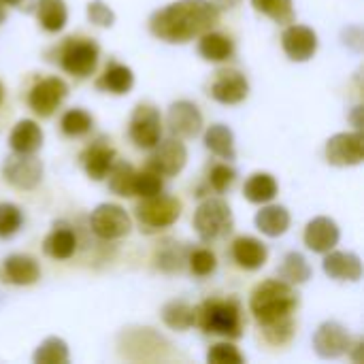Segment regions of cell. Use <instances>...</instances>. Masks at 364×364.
Here are the masks:
<instances>
[{"instance_id": "6da1fadb", "label": "cell", "mask_w": 364, "mask_h": 364, "mask_svg": "<svg viewBox=\"0 0 364 364\" xmlns=\"http://www.w3.org/2000/svg\"><path fill=\"white\" fill-rule=\"evenodd\" d=\"M220 23V9L211 0H177L156 11L149 30L166 43H188Z\"/></svg>"}, {"instance_id": "7a4b0ae2", "label": "cell", "mask_w": 364, "mask_h": 364, "mask_svg": "<svg viewBox=\"0 0 364 364\" xmlns=\"http://www.w3.org/2000/svg\"><path fill=\"white\" fill-rule=\"evenodd\" d=\"M299 309L296 290L282 279H267L258 284L250 299V311L262 331L294 322L292 316Z\"/></svg>"}, {"instance_id": "3957f363", "label": "cell", "mask_w": 364, "mask_h": 364, "mask_svg": "<svg viewBox=\"0 0 364 364\" xmlns=\"http://www.w3.org/2000/svg\"><path fill=\"white\" fill-rule=\"evenodd\" d=\"M194 326L207 335L241 339L245 328L243 307L237 299H209L194 307Z\"/></svg>"}, {"instance_id": "277c9868", "label": "cell", "mask_w": 364, "mask_h": 364, "mask_svg": "<svg viewBox=\"0 0 364 364\" xmlns=\"http://www.w3.org/2000/svg\"><path fill=\"white\" fill-rule=\"evenodd\" d=\"M235 226L232 211L222 198H205L194 213V228L205 243L226 237Z\"/></svg>"}, {"instance_id": "5b68a950", "label": "cell", "mask_w": 364, "mask_h": 364, "mask_svg": "<svg viewBox=\"0 0 364 364\" xmlns=\"http://www.w3.org/2000/svg\"><path fill=\"white\" fill-rule=\"evenodd\" d=\"M181 203L175 196H166V194H154L143 198L136 209V222L141 224V230L145 232H156L162 228L173 226L179 218H181Z\"/></svg>"}, {"instance_id": "8992f818", "label": "cell", "mask_w": 364, "mask_h": 364, "mask_svg": "<svg viewBox=\"0 0 364 364\" xmlns=\"http://www.w3.org/2000/svg\"><path fill=\"white\" fill-rule=\"evenodd\" d=\"M100 49L92 38H66V45L60 51L62 68L79 79L90 77L98 66Z\"/></svg>"}, {"instance_id": "52a82bcc", "label": "cell", "mask_w": 364, "mask_h": 364, "mask_svg": "<svg viewBox=\"0 0 364 364\" xmlns=\"http://www.w3.org/2000/svg\"><path fill=\"white\" fill-rule=\"evenodd\" d=\"M90 228L92 232L102 239V241H115L124 239L132 230V220L126 213L124 207L113 205V203H102L98 205L92 215H90Z\"/></svg>"}, {"instance_id": "ba28073f", "label": "cell", "mask_w": 364, "mask_h": 364, "mask_svg": "<svg viewBox=\"0 0 364 364\" xmlns=\"http://www.w3.org/2000/svg\"><path fill=\"white\" fill-rule=\"evenodd\" d=\"M130 141L139 149H151L162 139V117L154 105H139L132 111L128 126Z\"/></svg>"}, {"instance_id": "9c48e42d", "label": "cell", "mask_w": 364, "mask_h": 364, "mask_svg": "<svg viewBox=\"0 0 364 364\" xmlns=\"http://www.w3.org/2000/svg\"><path fill=\"white\" fill-rule=\"evenodd\" d=\"M188 162V149L181 143V139L171 136L166 141H158L151 147V154L147 158V168L156 171L162 177H175L183 171Z\"/></svg>"}, {"instance_id": "30bf717a", "label": "cell", "mask_w": 364, "mask_h": 364, "mask_svg": "<svg viewBox=\"0 0 364 364\" xmlns=\"http://www.w3.org/2000/svg\"><path fill=\"white\" fill-rule=\"evenodd\" d=\"M2 175L17 190H34L43 179V162L34 154L13 151L4 160Z\"/></svg>"}, {"instance_id": "8fae6325", "label": "cell", "mask_w": 364, "mask_h": 364, "mask_svg": "<svg viewBox=\"0 0 364 364\" xmlns=\"http://www.w3.org/2000/svg\"><path fill=\"white\" fill-rule=\"evenodd\" d=\"M66 96H68V85L62 77H45L30 90L28 107L38 117H51Z\"/></svg>"}, {"instance_id": "7c38bea8", "label": "cell", "mask_w": 364, "mask_h": 364, "mask_svg": "<svg viewBox=\"0 0 364 364\" xmlns=\"http://www.w3.org/2000/svg\"><path fill=\"white\" fill-rule=\"evenodd\" d=\"M326 160L333 166H358L364 160V136L356 132H339L326 141Z\"/></svg>"}, {"instance_id": "4fadbf2b", "label": "cell", "mask_w": 364, "mask_h": 364, "mask_svg": "<svg viewBox=\"0 0 364 364\" xmlns=\"http://www.w3.org/2000/svg\"><path fill=\"white\" fill-rule=\"evenodd\" d=\"M314 350L320 358H341L352 350V337L339 322H324L314 335Z\"/></svg>"}, {"instance_id": "5bb4252c", "label": "cell", "mask_w": 364, "mask_h": 364, "mask_svg": "<svg viewBox=\"0 0 364 364\" xmlns=\"http://www.w3.org/2000/svg\"><path fill=\"white\" fill-rule=\"evenodd\" d=\"M166 126L171 136L177 139H194L203 130V113L190 100H177L168 107Z\"/></svg>"}, {"instance_id": "9a60e30c", "label": "cell", "mask_w": 364, "mask_h": 364, "mask_svg": "<svg viewBox=\"0 0 364 364\" xmlns=\"http://www.w3.org/2000/svg\"><path fill=\"white\" fill-rule=\"evenodd\" d=\"M282 47L292 62H307L318 51V34L309 26L292 21L282 34Z\"/></svg>"}, {"instance_id": "2e32d148", "label": "cell", "mask_w": 364, "mask_h": 364, "mask_svg": "<svg viewBox=\"0 0 364 364\" xmlns=\"http://www.w3.org/2000/svg\"><path fill=\"white\" fill-rule=\"evenodd\" d=\"M209 94L213 100L222 105H239L250 94V83L245 75L239 70H220L215 73V79L209 87Z\"/></svg>"}, {"instance_id": "e0dca14e", "label": "cell", "mask_w": 364, "mask_h": 364, "mask_svg": "<svg viewBox=\"0 0 364 364\" xmlns=\"http://www.w3.org/2000/svg\"><path fill=\"white\" fill-rule=\"evenodd\" d=\"M339 226L335 220L331 218H314L307 226H305V245L307 250H311L314 254H326L331 250H335V245L339 243Z\"/></svg>"}, {"instance_id": "ac0fdd59", "label": "cell", "mask_w": 364, "mask_h": 364, "mask_svg": "<svg viewBox=\"0 0 364 364\" xmlns=\"http://www.w3.org/2000/svg\"><path fill=\"white\" fill-rule=\"evenodd\" d=\"M324 273L337 282H360L363 279V262L352 252H326L322 262Z\"/></svg>"}, {"instance_id": "d6986e66", "label": "cell", "mask_w": 364, "mask_h": 364, "mask_svg": "<svg viewBox=\"0 0 364 364\" xmlns=\"http://www.w3.org/2000/svg\"><path fill=\"white\" fill-rule=\"evenodd\" d=\"M232 258L245 271H258L269 260L267 245L256 237H237L232 241Z\"/></svg>"}, {"instance_id": "ffe728a7", "label": "cell", "mask_w": 364, "mask_h": 364, "mask_svg": "<svg viewBox=\"0 0 364 364\" xmlns=\"http://www.w3.org/2000/svg\"><path fill=\"white\" fill-rule=\"evenodd\" d=\"M113 162H115V149L105 141H96L81 154V166L87 173V177L94 181H102L109 168L113 166Z\"/></svg>"}, {"instance_id": "44dd1931", "label": "cell", "mask_w": 364, "mask_h": 364, "mask_svg": "<svg viewBox=\"0 0 364 364\" xmlns=\"http://www.w3.org/2000/svg\"><path fill=\"white\" fill-rule=\"evenodd\" d=\"M4 279L13 286H32L41 279V269L34 258L23 254H13L2 264Z\"/></svg>"}, {"instance_id": "7402d4cb", "label": "cell", "mask_w": 364, "mask_h": 364, "mask_svg": "<svg viewBox=\"0 0 364 364\" xmlns=\"http://www.w3.org/2000/svg\"><path fill=\"white\" fill-rule=\"evenodd\" d=\"M9 145L17 154H36L43 145V130L32 119H21L9 134Z\"/></svg>"}, {"instance_id": "603a6c76", "label": "cell", "mask_w": 364, "mask_h": 364, "mask_svg": "<svg viewBox=\"0 0 364 364\" xmlns=\"http://www.w3.org/2000/svg\"><path fill=\"white\" fill-rule=\"evenodd\" d=\"M254 222H256V228L262 235L275 239V237H282V235L288 232L292 218H290V211L286 207H282V205H267V207H262L256 213Z\"/></svg>"}, {"instance_id": "cb8c5ba5", "label": "cell", "mask_w": 364, "mask_h": 364, "mask_svg": "<svg viewBox=\"0 0 364 364\" xmlns=\"http://www.w3.org/2000/svg\"><path fill=\"white\" fill-rule=\"evenodd\" d=\"M205 147L215 154L222 160H235L237 158V149H235V132L224 126V124H213L207 128L205 132Z\"/></svg>"}, {"instance_id": "d4e9b609", "label": "cell", "mask_w": 364, "mask_h": 364, "mask_svg": "<svg viewBox=\"0 0 364 364\" xmlns=\"http://www.w3.org/2000/svg\"><path fill=\"white\" fill-rule=\"evenodd\" d=\"M77 250V237L70 228L66 226H55L43 243V252L53 258V260H68Z\"/></svg>"}, {"instance_id": "484cf974", "label": "cell", "mask_w": 364, "mask_h": 364, "mask_svg": "<svg viewBox=\"0 0 364 364\" xmlns=\"http://www.w3.org/2000/svg\"><path fill=\"white\" fill-rule=\"evenodd\" d=\"M198 53L207 60V62H226L232 58L235 53V43L220 34V32H205L198 41Z\"/></svg>"}, {"instance_id": "4316f807", "label": "cell", "mask_w": 364, "mask_h": 364, "mask_svg": "<svg viewBox=\"0 0 364 364\" xmlns=\"http://www.w3.org/2000/svg\"><path fill=\"white\" fill-rule=\"evenodd\" d=\"M98 90H105L109 94H128L134 85V75L132 70L126 66V64H117V62H111L107 66V70L102 73V77L98 79Z\"/></svg>"}, {"instance_id": "83f0119b", "label": "cell", "mask_w": 364, "mask_h": 364, "mask_svg": "<svg viewBox=\"0 0 364 364\" xmlns=\"http://www.w3.org/2000/svg\"><path fill=\"white\" fill-rule=\"evenodd\" d=\"M243 194L254 205H267L277 196V181L269 173H254L243 188Z\"/></svg>"}, {"instance_id": "f1b7e54d", "label": "cell", "mask_w": 364, "mask_h": 364, "mask_svg": "<svg viewBox=\"0 0 364 364\" xmlns=\"http://www.w3.org/2000/svg\"><path fill=\"white\" fill-rule=\"evenodd\" d=\"M38 23L47 32H60L68 21V9L64 0H38L36 2Z\"/></svg>"}, {"instance_id": "f546056e", "label": "cell", "mask_w": 364, "mask_h": 364, "mask_svg": "<svg viewBox=\"0 0 364 364\" xmlns=\"http://www.w3.org/2000/svg\"><path fill=\"white\" fill-rule=\"evenodd\" d=\"M134 175H136V171L132 168V164H128L126 160H115L107 173L109 190L122 198L134 196Z\"/></svg>"}, {"instance_id": "4dcf8cb0", "label": "cell", "mask_w": 364, "mask_h": 364, "mask_svg": "<svg viewBox=\"0 0 364 364\" xmlns=\"http://www.w3.org/2000/svg\"><path fill=\"white\" fill-rule=\"evenodd\" d=\"M279 277H282V282H286L290 286H301L311 279V267L303 254L290 252L284 256V262L279 267Z\"/></svg>"}, {"instance_id": "1f68e13d", "label": "cell", "mask_w": 364, "mask_h": 364, "mask_svg": "<svg viewBox=\"0 0 364 364\" xmlns=\"http://www.w3.org/2000/svg\"><path fill=\"white\" fill-rule=\"evenodd\" d=\"M162 322L171 331H190L194 326V307L186 301H171L162 307Z\"/></svg>"}, {"instance_id": "d6a6232c", "label": "cell", "mask_w": 364, "mask_h": 364, "mask_svg": "<svg viewBox=\"0 0 364 364\" xmlns=\"http://www.w3.org/2000/svg\"><path fill=\"white\" fill-rule=\"evenodd\" d=\"M34 364H66L70 360L68 346L60 337H47L32 356Z\"/></svg>"}, {"instance_id": "836d02e7", "label": "cell", "mask_w": 364, "mask_h": 364, "mask_svg": "<svg viewBox=\"0 0 364 364\" xmlns=\"http://www.w3.org/2000/svg\"><path fill=\"white\" fill-rule=\"evenodd\" d=\"M252 6L271 17L275 23L288 26L294 21V2L292 0H252Z\"/></svg>"}, {"instance_id": "e575fe53", "label": "cell", "mask_w": 364, "mask_h": 364, "mask_svg": "<svg viewBox=\"0 0 364 364\" xmlns=\"http://www.w3.org/2000/svg\"><path fill=\"white\" fill-rule=\"evenodd\" d=\"M188 254L190 252L181 247L179 243H166L156 254V267L164 273H179L183 264L188 262Z\"/></svg>"}, {"instance_id": "d590c367", "label": "cell", "mask_w": 364, "mask_h": 364, "mask_svg": "<svg viewBox=\"0 0 364 364\" xmlns=\"http://www.w3.org/2000/svg\"><path fill=\"white\" fill-rule=\"evenodd\" d=\"M60 128L66 136H83L94 128V117L83 109H70L62 115Z\"/></svg>"}, {"instance_id": "8d00e7d4", "label": "cell", "mask_w": 364, "mask_h": 364, "mask_svg": "<svg viewBox=\"0 0 364 364\" xmlns=\"http://www.w3.org/2000/svg\"><path fill=\"white\" fill-rule=\"evenodd\" d=\"M188 267L196 277H207V275L215 273L218 258H215V254L211 250L200 247V250H194V252L188 254Z\"/></svg>"}, {"instance_id": "74e56055", "label": "cell", "mask_w": 364, "mask_h": 364, "mask_svg": "<svg viewBox=\"0 0 364 364\" xmlns=\"http://www.w3.org/2000/svg\"><path fill=\"white\" fill-rule=\"evenodd\" d=\"M162 188H164L162 175H158L151 168H145V171H141V173L134 175V196L147 198V196L160 194Z\"/></svg>"}, {"instance_id": "f35d334b", "label": "cell", "mask_w": 364, "mask_h": 364, "mask_svg": "<svg viewBox=\"0 0 364 364\" xmlns=\"http://www.w3.org/2000/svg\"><path fill=\"white\" fill-rule=\"evenodd\" d=\"M23 215L17 205L13 203H2L0 205V239L13 237L21 228Z\"/></svg>"}, {"instance_id": "ab89813d", "label": "cell", "mask_w": 364, "mask_h": 364, "mask_svg": "<svg viewBox=\"0 0 364 364\" xmlns=\"http://www.w3.org/2000/svg\"><path fill=\"white\" fill-rule=\"evenodd\" d=\"M207 363L209 364H243L245 356L230 343H215L207 352Z\"/></svg>"}, {"instance_id": "60d3db41", "label": "cell", "mask_w": 364, "mask_h": 364, "mask_svg": "<svg viewBox=\"0 0 364 364\" xmlns=\"http://www.w3.org/2000/svg\"><path fill=\"white\" fill-rule=\"evenodd\" d=\"M85 13H87V19H90L94 26H98V28H111V26L115 23V13H113V9H111L107 2H102V0H92V2H87Z\"/></svg>"}, {"instance_id": "b9f144b4", "label": "cell", "mask_w": 364, "mask_h": 364, "mask_svg": "<svg viewBox=\"0 0 364 364\" xmlns=\"http://www.w3.org/2000/svg\"><path fill=\"white\" fill-rule=\"evenodd\" d=\"M235 179H237V173H235V168L228 166V164H215V166L211 168V173H209V186H211L218 194H224L226 190H230L232 183H235Z\"/></svg>"}, {"instance_id": "7bdbcfd3", "label": "cell", "mask_w": 364, "mask_h": 364, "mask_svg": "<svg viewBox=\"0 0 364 364\" xmlns=\"http://www.w3.org/2000/svg\"><path fill=\"white\" fill-rule=\"evenodd\" d=\"M218 9H235L241 0H211Z\"/></svg>"}, {"instance_id": "ee69618b", "label": "cell", "mask_w": 364, "mask_h": 364, "mask_svg": "<svg viewBox=\"0 0 364 364\" xmlns=\"http://www.w3.org/2000/svg\"><path fill=\"white\" fill-rule=\"evenodd\" d=\"M360 113H363V107H356L354 113H352V119H354V126L360 130L363 128V119H360Z\"/></svg>"}, {"instance_id": "f6af8a7d", "label": "cell", "mask_w": 364, "mask_h": 364, "mask_svg": "<svg viewBox=\"0 0 364 364\" xmlns=\"http://www.w3.org/2000/svg\"><path fill=\"white\" fill-rule=\"evenodd\" d=\"M6 19V2L4 0H0V23Z\"/></svg>"}, {"instance_id": "bcb514c9", "label": "cell", "mask_w": 364, "mask_h": 364, "mask_svg": "<svg viewBox=\"0 0 364 364\" xmlns=\"http://www.w3.org/2000/svg\"><path fill=\"white\" fill-rule=\"evenodd\" d=\"M4 2H6V4H11V6H17V4H19L21 0H4Z\"/></svg>"}, {"instance_id": "7dc6e473", "label": "cell", "mask_w": 364, "mask_h": 364, "mask_svg": "<svg viewBox=\"0 0 364 364\" xmlns=\"http://www.w3.org/2000/svg\"><path fill=\"white\" fill-rule=\"evenodd\" d=\"M2 100H4V85L0 83V105H2Z\"/></svg>"}]
</instances>
